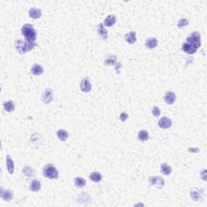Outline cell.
<instances>
[{
	"mask_svg": "<svg viewBox=\"0 0 207 207\" xmlns=\"http://www.w3.org/2000/svg\"><path fill=\"white\" fill-rule=\"evenodd\" d=\"M157 45H158V41L155 37L148 38L146 40V46L149 49L155 48L157 46Z\"/></svg>",
	"mask_w": 207,
	"mask_h": 207,
	"instance_id": "obj_14",
	"label": "cell"
},
{
	"mask_svg": "<svg viewBox=\"0 0 207 207\" xmlns=\"http://www.w3.org/2000/svg\"><path fill=\"white\" fill-rule=\"evenodd\" d=\"M21 32L25 37L26 41L36 42V31L30 24H26L21 29Z\"/></svg>",
	"mask_w": 207,
	"mask_h": 207,
	"instance_id": "obj_2",
	"label": "cell"
},
{
	"mask_svg": "<svg viewBox=\"0 0 207 207\" xmlns=\"http://www.w3.org/2000/svg\"><path fill=\"white\" fill-rule=\"evenodd\" d=\"M36 44V42L29 41H22V40H17L15 44L16 50L19 54H25L27 52L32 50L35 47Z\"/></svg>",
	"mask_w": 207,
	"mask_h": 207,
	"instance_id": "obj_1",
	"label": "cell"
},
{
	"mask_svg": "<svg viewBox=\"0 0 207 207\" xmlns=\"http://www.w3.org/2000/svg\"><path fill=\"white\" fill-rule=\"evenodd\" d=\"M128 117H129V115L127 114L126 113H121V115H120V120L121 121H126V120L128 119Z\"/></svg>",
	"mask_w": 207,
	"mask_h": 207,
	"instance_id": "obj_31",
	"label": "cell"
},
{
	"mask_svg": "<svg viewBox=\"0 0 207 207\" xmlns=\"http://www.w3.org/2000/svg\"><path fill=\"white\" fill-rule=\"evenodd\" d=\"M41 182L37 180H33L30 184V189L33 192H37L41 189Z\"/></svg>",
	"mask_w": 207,
	"mask_h": 207,
	"instance_id": "obj_18",
	"label": "cell"
},
{
	"mask_svg": "<svg viewBox=\"0 0 207 207\" xmlns=\"http://www.w3.org/2000/svg\"><path fill=\"white\" fill-rule=\"evenodd\" d=\"M74 184L78 188H83L86 184V181L82 177H76L74 179Z\"/></svg>",
	"mask_w": 207,
	"mask_h": 207,
	"instance_id": "obj_25",
	"label": "cell"
},
{
	"mask_svg": "<svg viewBox=\"0 0 207 207\" xmlns=\"http://www.w3.org/2000/svg\"><path fill=\"white\" fill-rule=\"evenodd\" d=\"M97 31H98V33H99V35H100L101 38L103 39V40H106L108 38V32H107V30L104 28L103 24H100L98 25Z\"/></svg>",
	"mask_w": 207,
	"mask_h": 207,
	"instance_id": "obj_13",
	"label": "cell"
},
{
	"mask_svg": "<svg viewBox=\"0 0 207 207\" xmlns=\"http://www.w3.org/2000/svg\"><path fill=\"white\" fill-rule=\"evenodd\" d=\"M206 171H203V174H202V176H203V179L204 180H206V177H205V176H206Z\"/></svg>",
	"mask_w": 207,
	"mask_h": 207,
	"instance_id": "obj_33",
	"label": "cell"
},
{
	"mask_svg": "<svg viewBox=\"0 0 207 207\" xmlns=\"http://www.w3.org/2000/svg\"><path fill=\"white\" fill-rule=\"evenodd\" d=\"M172 125V121L171 119L168 117H162L161 119L158 121V126L162 129H168Z\"/></svg>",
	"mask_w": 207,
	"mask_h": 207,
	"instance_id": "obj_8",
	"label": "cell"
},
{
	"mask_svg": "<svg viewBox=\"0 0 207 207\" xmlns=\"http://www.w3.org/2000/svg\"><path fill=\"white\" fill-rule=\"evenodd\" d=\"M44 176L49 179H57L58 177V171L53 164L45 165L43 170Z\"/></svg>",
	"mask_w": 207,
	"mask_h": 207,
	"instance_id": "obj_3",
	"label": "cell"
},
{
	"mask_svg": "<svg viewBox=\"0 0 207 207\" xmlns=\"http://www.w3.org/2000/svg\"><path fill=\"white\" fill-rule=\"evenodd\" d=\"M152 113H153V115L155 116H160V113H161V111H160V109H159V108L157 106H154L153 107V108H152Z\"/></svg>",
	"mask_w": 207,
	"mask_h": 207,
	"instance_id": "obj_30",
	"label": "cell"
},
{
	"mask_svg": "<svg viewBox=\"0 0 207 207\" xmlns=\"http://www.w3.org/2000/svg\"><path fill=\"white\" fill-rule=\"evenodd\" d=\"M90 179L94 182H100L101 181V179H102V176H101L100 172L93 171V172L91 173Z\"/></svg>",
	"mask_w": 207,
	"mask_h": 207,
	"instance_id": "obj_23",
	"label": "cell"
},
{
	"mask_svg": "<svg viewBox=\"0 0 207 207\" xmlns=\"http://www.w3.org/2000/svg\"><path fill=\"white\" fill-rule=\"evenodd\" d=\"M3 108L4 109L6 110V112H13L14 109H15V103L13 101H6V102H4L3 103Z\"/></svg>",
	"mask_w": 207,
	"mask_h": 207,
	"instance_id": "obj_19",
	"label": "cell"
},
{
	"mask_svg": "<svg viewBox=\"0 0 207 207\" xmlns=\"http://www.w3.org/2000/svg\"><path fill=\"white\" fill-rule=\"evenodd\" d=\"M194 150H192L191 148H188V151L190 152H198L199 151V149L198 148H193Z\"/></svg>",
	"mask_w": 207,
	"mask_h": 207,
	"instance_id": "obj_32",
	"label": "cell"
},
{
	"mask_svg": "<svg viewBox=\"0 0 207 207\" xmlns=\"http://www.w3.org/2000/svg\"><path fill=\"white\" fill-rule=\"evenodd\" d=\"M191 198H192L193 201H198L200 200V198H201L200 193H199V192H197V191H193V192L191 193Z\"/></svg>",
	"mask_w": 207,
	"mask_h": 207,
	"instance_id": "obj_29",
	"label": "cell"
},
{
	"mask_svg": "<svg viewBox=\"0 0 207 207\" xmlns=\"http://www.w3.org/2000/svg\"><path fill=\"white\" fill-rule=\"evenodd\" d=\"M6 168H7V171L9 172L10 174H12L14 172V168H15V165H14V162L11 158V156L9 155H6Z\"/></svg>",
	"mask_w": 207,
	"mask_h": 207,
	"instance_id": "obj_12",
	"label": "cell"
},
{
	"mask_svg": "<svg viewBox=\"0 0 207 207\" xmlns=\"http://www.w3.org/2000/svg\"><path fill=\"white\" fill-rule=\"evenodd\" d=\"M31 72H32V74H33L34 75H41V74L44 72V69L42 68V66L41 65L35 64L32 67Z\"/></svg>",
	"mask_w": 207,
	"mask_h": 207,
	"instance_id": "obj_15",
	"label": "cell"
},
{
	"mask_svg": "<svg viewBox=\"0 0 207 207\" xmlns=\"http://www.w3.org/2000/svg\"><path fill=\"white\" fill-rule=\"evenodd\" d=\"M116 60L115 56H113V57H111V58H107L106 60H105V61H104V63H105V65H107V66H110V65H116Z\"/></svg>",
	"mask_w": 207,
	"mask_h": 207,
	"instance_id": "obj_27",
	"label": "cell"
},
{
	"mask_svg": "<svg viewBox=\"0 0 207 207\" xmlns=\"http://www.w3.org/2000/svg\"><path fill=\"white\" fill-rule=\"evenodd\" d=\"M176 96L174 92L172 91H168L166 92L164 95V100L166 101V103L168 104H172L176 101Z\"/></svg>",
	"mask_w": 207,
	"mask_h": 207,
	"instance_id": "obj_9",
	"label": "cell"
},
{
	"mask_svg": "<svg viewBox=\"0 0 207 207\" xmlns=\"http://www.w3.org/2000/svg\"><path fill=\"white\" fill-rule=\"evenodd\" d=\"M160 171L163 175L165 176H168V175L171 174V171H172V168H171V166H169L167 163H163L161 164V169Z\"/></svg>",
	"mask_w": 207,
	"mask_h": 207,
	"instance_id": "obj_20",
	"label": "cell"
},
{
	"mask_svg": "<svg viewBox=\"0 0 207 207\" xmlns=\"http://www.w3.org/2000/svg\"><path fill=\"white\" fill-rule=\"evenodd\" d=\"M186 42L190 44L195 48L198 49L201 46V35L198 32H193L189 36H188Z\"/></svg>",
	"mask_w": 207,
	"mask_h": 207,
	"instance_id": "obj_4",
	"label": "cell"
},
{
	"mask_svg": "<svg viewBox=\"0 0 207 207\" xmlns=\"http://www.w3.org/2000/svg\"><path fill=\"white\" fill-rule=\"evenodd\" d=\"M23 173H24V175L25 176H27V177H30V176H34L35 171H34L31 167L27 166V167H24V169H23Z\"/></svg>",
	"mask_w": 207,
	"mask_h": 207,
	"instance_id": "obj_24",
	"label": "cell"
},
{
	"mask_svg": "<svg viewBox=\"0 0 207 207\" xmlns=\"http://www.w3.org/2000/svg\"><path fill=\"white\" fill-rule=\"evenodd\" d=\"M150 183L158 188H163L164 186V181L159 176H151L149 178Z\"/></svg>",
	"mask_w": 207,
	"mask_h": 207,
	"instance_id": "obj_6",
	"label": "cell"
},
{
	"mask_svg": "<svg viewBox=\"0 0 207 207\" xmlns=\"http://www.w3.org/2000/svg\"><path fill=\"white\" fill-rule=\"evenodd\" d=\"M182 49L185 53H187L188 54H193L194 53H196L197 50V48H195L194 46H193L190 44H188L187 42H184L183 44V46H182Z\"/></svg>",
	"mask_w": 207,
	"mask_h": 207,
	"instance_id": "obj_10",
	"label": "cell"
},
{
	"mask_svg": "<svg viewBox=\"0 0 207 207\" xmlns=\"http://www.w3.org/2000/svg\"><path fill=\"white\" fill-rule=\"evenodd\" d=\"M57 134H58V138L60 139V140H61V141H66V140L68 138V137H69V133H68L66 130H64V129H60V130H58Z\"/></svg>",
	"mask_w": 207,
	"mask_h": 207,
	"instance_id": "obj_22",
	"label": "cell"
},
{
	"mask_svg": "<svg viewBox=\"0 0 207 207\" xmlns=\"http://www.w3.org/2000/svg\"><path fill=\"white\" fill-rule=\"evenodd\" d=\"M80 88L81 90H82V91L86 92V93H87V92H89V91L91 90V82L89 81L88 79L85 78V79H84L83 80L81 81Z\"/></svg>",
	"mask_w": 207,
	"mask_h": 207,
	"instance_id": "obj_7",
	"label": "cell"
},
{
	"mask_svg": "<svg viewBox=\"0 0 207 207\" xmlns=\"http://www.w3.org/2000/svg\"><path fill=\"white\" fill-rule=\"evenodd\" d=\"M29 16L32 19H38L42 15L41 10L38 9V8H35V7H32V8L29 10Z\"/></svg>",
	"mask_w": 207,
	"mask_h": 207,
	"instance_id": "obj_11",
	"label": "cell"
},
{
	"mask_svg": "<svg viewBox=\"0 0 207 207\" xmlns=\"http://www.w3.org/2000/svg\"><path fill=\"white\" fill-rule=\"evenodd\" d=\"M115 23H116V16L113 15L108 16L104 20V24L107 27H112Z\"/></svg>",
	"mask_w": 207,
	"mask_h": 207,
	"instance_id": "obj_17",
	"label": "cell"
},
{
	"mask_svg": "<svg viewBox=\"0 0 207 207\" xmlns=\"http://www.w3.org/2000/svg\"><path fill=\"white\" fill-rule=\"evenodd\" d=\"M126 41L129 44H133L136 41V32H130L129 33H127L125 36Z\"/></svg>",
	"mask_w": 207,
	"mask_h": 207,
	"instance_id": "obj_16",
	"label": "cell"
},
{
	"mask_svg": "<svg viewBox=\"0 0 207 207\" xmlns=\"http://www.w3.org/2000/svg\"><path fill=\"white\" fill-rule=\"evenodd\" d=\"M1 197L3 198V200L6 201H9L12 199V193L10 192L9 190H4L2 189L1 191Z\"/></svg>",
	"mask_w": 207,
	"mask_h": 207,
	"instance_id": "obj_21",
	"label": "cell"
},
{
	"mask_svg": "<svg viewBox=\"0 0 207 207\" xmlns=\"http://www.w3.org/2000/svg\"><path fill=\"white\" fill-rule=\"evenodd\" d=\"M54 100V93L53 91L49 88H47L44 91L42 94V100L45 103H49Z\"/></svg>",
	"mask_w": 207,
	"mask_h": 207,
	"instance_id": "obj_5",
	"label": "cell"
},
{
	"mask_svg": "<svg viewBox=\"0 0 207 207\" xmlns=\"http://www.w3.org/2000/svg\"><path fill=\"white\" fill-rule=\"evenodd\" d=\"M138 137V139L140 140V141H142V142H145V141H146V140H148L149 134H148V133L146 132V130H141V131H139Z\"/></svg>",
	"mask_w": 207,
	"mask_h": 207,
	"instance_id": "obj_26",
	"label": "cell"
},
{
	"mask_svg": "<svg viewBox=\"0 0 207 207\" xmlns=\"http://www.w3.org/2000/svg\"><path fill=\"white\" fill-rule=\"evenodd\" d=\"M188 24V20L184 18H182V19H179V21L177 23V26L178 28H184L186 25Z\"/></svg>",
	"mask_w": 207,
	"mask_h": 207,
	"instance_id": "obj_28",
	"label": "cell"
}]
</instances>
